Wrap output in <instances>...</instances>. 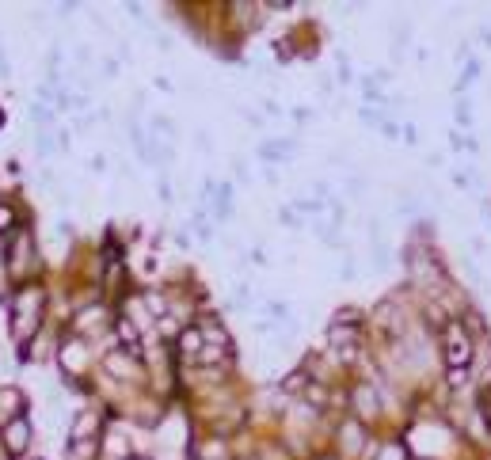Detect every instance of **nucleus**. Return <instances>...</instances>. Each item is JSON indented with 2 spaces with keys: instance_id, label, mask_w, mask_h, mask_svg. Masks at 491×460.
<instances>
[{
  "instance_id": "obj_11",
  "label": "nucleus",
  "mask_w": 491,
  "mask_h": 460,
  "mask_svg": "<svg viewBox=\"0 0 491 460\" xmlns=\"http://www.w3.org/2000/svg\"><path fill=\"white\" fill-rule=\"evenodd\" d=\"M0 259H4V243H0Z\"/></svg>"
},
{
  "instance_id": "obj_5",
  "label": "nucleus",
  "mask_w": 491,
  "mask_h": 460,
  "mask_svg": "<svg viewBox=\"0 0 491 460\" xmlns=\"http://www.w3.org/2000/svg\"><path fill=\"white\" fill-rule=\"evenodd\" d=\"M61 365H65V369H80V365H84V346L80 343L65 346V350H61Z\"/></svg>"
},
{
  "instance_id": "obj_9",
  "label": "nucleus",
  "mask_w": 491,
  "mask_h": 460,
  "mask_svg": "<svg viewBox=\"0 0 491 460\" xmlns=\"http://www.w3.org/2000/svg\"><path fill=\"white\" fill-rule=\"evenodd\" d=\"M15 224V210L12 205H0V232H8Z\"/></svg>"
},
{
  "instance_id": "obj_10",
  "label": "nucleus",
  "mask_w": 491,
  "mask_h": 460,
  "mask_svg": "<svg viewBox=\"0 0 491 460\" xmlns=\"http://www.w3.org/2000/svg\"><path fill=\"white\" fill-rule=\"evenodd\" d=\"M449 384H453V388H461V384H465V369H453L449 373Z\"/></svg>"
},
{
  "instance_id": "obj_8",
  "label": "nucleus",
  "mask_w": 491,
  "mask_h": 460,
  "mask_svg": "<svg viewBox=\"0 0 491 460\" xmlns=\"http://www.w3.org/2000/svg\"><path fill=\"white\" fill-rule=\"evenodd\" d=\"M198 346H202V335H198V331H187V335H183V354H198Z\"/></svg>"
},
{
  "instance_id": "obj_1",
  "label": "nucleus",
  "mask_w": 491,
  "mask_h": 460,
  "mask_svg": "<svg viewBox=\"0 0 491 460\" xmlns=\"http://www.w3.org/2000/svg\"><path fill=\"white\" fill-rule=\"evenodd\" d=\"M39 312H42V293H39V289L20 293V300H15V335H20V339H31V335H35Z\"/></svg>"
},
{
  "instance_id": "obj_7",
  "label": "nucleus",
  "mask_w": 491,
  "mask_h": 460,
  "mask_svg": "<svg viewBox=\"0 0 491 460\" xmlns=\"http://www.w3.org/2000/svg\"><path fill=\"white\" fill-rule=\"evenodd\" d=\"M343 441H347V449H362V426H343Z\"/></svg>"
},
{
  "instance_id": "obj_2",
  "label": "nucleus",
  "mask_w": 491,
  "mask_h": 460,
  "mask_svg": "<svg viewBox=\"0 0 491 460\" xmlns=\"http://www.w3.org/2000/svg\"><path fill=\"white\" fill-rule=\"evenodd\" d=\"M446 358L453 369H465L468 358H472V350H468V339L461 335V327H449L446 331Z\"/></svg>"
},
{
  "instance_id": "obj_6",
  "label": "nucleus",
  "mask_w": 491,
  "mask_h": 460,
  "mask_svg": "<svg viewBox=\"0 0 491 460\" xmlns=\"http://www.w3.org/2000/svg\"><path fill=\"white\" fill-rule=\"evenodd\" d=\"M354 403L362 407V415H377V396H373V388H358V392H354Z\"/></svg>"
},
{
  "instance_id": "obj_3",
  "label": "nucleus",
  "mask_w": 491,
  "mask_h": 460,
  "mask_svg": "<svg viewBox=\"0 0 491 460\" xmlns=\"http://www.w3.org/2000/svg\"><path fill=\"white\" fill-rule=\"evenodd\" d=\"M4 445H8V453H23V449L31 445V426H27L23 419H12L4 426Z\"/></svg>"
},
{
  "instance_id": "obj_4",
  "label": "nucleus",
  "mask_w": 491,
  "mask_h": 460,
  "mask_svg": "<svg viewBox=\"0 0 491 460\" xmlns=\"http://www.w3.org/2000/svg\"><path fill=\"white\" fill-rule=\"evenodd\" d=\"M23 407V396L15 388H0V415H15Z\"/></svg>"
}]
</instances>
